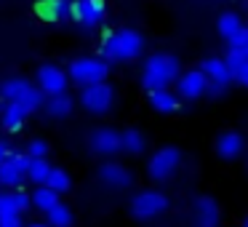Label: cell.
<instances>
[{
    "label": "cell",
    "instance_id": "e0dca14e",
    "mask_svg": "<svg viewBox=\"0 0 248 227\" xmlns=\"http://www.w3.org/2000/svg\"><path fill=\"white\" fill-rule=\"evenodd\" d=\"M27 115L30 113H24L16 102H6V104H3V110H0V123L6 126L8 131H16V129H22V126H24Z\"/></svg>",
    "mask_w": 248,
    "mask_h": 227
},
{
    "label": "cell",
    "instance_id": "d6a6232c",
    "mask_svg": "<svg viewBox=\"0 0 248 227\" xmlns=\"http://www.w3.org/2000/svg\"><path fill=\"white\" fill-rule=\"evenodd\" d=\"M0 227H22V214H14V211L0 214Z\"/></svg>",
    "mask_w": 248,
    "mask_h": 227
},
{
    "label": "cell",
    "instance_id": "277c9868",
    "mask_svg": "<svg viewBox=\"0 0 248 227\" xmlns=\"http://www.w3.org/2000/svg\"><path fill=\"white\" fill-rule=\"evenodd\" d=\"M179 163H182V150L173 147V145H166L150 158L147 171H150V177L155 179V182H166V179H171V174L179 168Z\"/></svg>",
    "mask_w": 248,
    "mask_h": 227
},
{
    "label": "cell",
    "instance_id": "d6986e66",
    "mask_svg": "<svg viewBox=\"0 0 248 227\" xmlns=\"http://www.w3.org/2000/svg\"><path fill=\"white\" fill-rule=\"evenodd\" d=\"M150 104L157 113H173L179 107V97L171 88H157V91H150Z\"/></svg>",
    "mask_w": 248,
    "mask_h": 227
},
{
    "label": "cell",
    "instance_id": "f546056e",
    "mask_svg": "<svg viewBox=\"0 0 248 227\" xmlns=\"http://www.w3.org/2000/svg\"><path fill=\"white\" fill-rule=\"evenodd\" d=\"M6 163H11L14 168H16L19 174H27V168H30V163H32V158L27 155V152H8L6 158H3Z\"/></svg>",
    "mask_w": 248,
    "mask_h": 227
},
{
    "label": "cell",
    "instance_id": "cb8c5ba5",
    "mask_svg": "<svg viewBox=\"0 0 248 227\" xmlns=\"http://www.w3.org/2000/svg\"><path fill=\"white\" fill-rule=\"evenodd\" d=\"M46 216H48L46 222L48 227H72V211L64 203H56L51 211H46Z\"/></svg>",
    "mask_w": 248,
    "mask_h": 227
},
{
    "label": "cell",
    "instance_id": "7c38bea8",
    "mask_svg": "<svg viewBox=\"0 0 248 227\" xmlns=\"http://www.w3.org/2000/svg\"><path fill=\"white\" fill-rule=\"evenodd\" d=\"M99 179L112 190H125V187H131V182H134V174H131L123 163L109 161V163H104V166L99 168Z\"/></svg>",
    "mask_w": 248,
    "mask_h": 227
},
{
    "label": "cell",
    "instance_id": "7a4b0ae2",
    "mask_svg": "<svg viewBox=\"0 0 248 227\" xmlns=\"http://www.w3.org/2000/svg\"><path fill=\"white\" fill-rule=\"evenodd\" d=\"M144 49V38L141 32L131 27H123L118 32H109L107 38L102 40V59L104 62H128V59H136Z\"/></svg>",
    "mask_w": 248,
    "mask_h": 227
},
{
    "label": "cell",
    "instance_id": "4dcf8cb0",
    "mask_svg": "<svg viewBox=\"0 0 248 227\" xmlns=\"http://www.w3.org/2000/svg\"><path fill=\"white\" fill-rule=\"evenodd\" d=\"M230 51L248 56V27H243L240 32L235 35V38H230Z\"/></svg>",
    "mask_w": 248,
    "mask_h": 227
},
{
    "label": "cell",
    "instance_id": "836d02e7",
    "mask_svg": "<svg viewBox=\"0 0 248 227\" xmlns=\"http://www.w3.org/2000/svg\"><path fill=\"white\" fill-rule=\"evenodd\" d=\"M8 155V150H6V145H3V142H0V161H3V158Z\"/></svg>",
    "mask_w": 248,
    "mask_h": 227
},
{
    "label": "cell",
    "instance_id": "f1b7e54d",
    "mask_svg": "<svg viewBox=\"0 0 248 227\" xmlns=\"http://www.w3.org/2000/svg\"><path fill=\"white\" fill-rule=\"evenodd\" d=\"M40 11L48 19H64V16H70V3L67 0H46L40 6Z\"/></svg>",
    "mask_w": 248,
    "mask_h": 227
},
{
    "label": "cell",
    "instance_id": "4316f807",
    "mask_svg": "<svg viewBox=\"0 0 248 227\" xmlns=\"http://www.w3.org/2000/svg\"><path fill=\"white\" fill-rule=\"evenodd\" d=\"M16 104H19V107L24 110V113H30V115H32L35 110H38L40 104H43V91H40L38 86H30L27 91L22 94V99H19Z\"/></svg>",
    "mask_w": 248,
    "mask_h": 227
},
{
    "label": "cell",
    "instance_id": "5b68a950",
    "mask_svg": "<svg viewBox=\"0 0 248 227\" xmlns=\"http://www.w3.org/2000/svg\"><path fill=\"white\" fill-rule=\"evenodd\" d=\"M80 104L88 110V113H93V115L107 113V110L115 104V88L109 86L107 81H104V83H93V86H83Z\"/></svg>",
    "mask_w": 248,
    "mask_h": 227
},
{
    "label": "cell",
    "instance_id": "d590c367",
    "mask_svg": "<svg viewBox=\"0 0 248 227\" xmlns=\"http://www.w3.org/2000/svg\"><path fill=\"white\" fill-rule=\"evenodd\" d=\"M243 227H248V216H246V219H243Z\"/></svg>",
    "mask_w": 248,
    "mask_h": 227
},
{
    "label": "cell",
    "instance_id": "83f0119b",
    "mask_svg": "<svg viewBox=\"0 0 248 227\" xmlns=\"http://www.w3.org/2000/svg\"><path fill=\"white\" fill-rule=\"evenodd\" d=\"M48 171H51V163L46 161V158H38V161L30 163V168H27V174H24V177H27L30 182H35V184H46Z\"/></svg>",
    "mask_w": 248,
    "mask_h": 227
},
{
    "label": "cell",
    "instance_id": "8fae6325",
    "mask_svg": "<svg viewBox=\"0 0 248 227\" xmlns=\"http://www.w3.org/2000/svg\"><path fill=\"white\" fill-rule=\"evenodd\" d=\"M198 70L205 75L208 86H216V88H227V83L232 81V78H230V70H227L224 56H205V59L200 62Z\"/></svg>",
    "mask_w": 248,
    "mask_h": 227
},
{
    "label": "cell",
    "instance_id": "d4e9b609",
    "mask_svg": "<svg viewBox=\"0 0 248 227\" xmlns=\"http://www.w3.org/2000/svg\"><path fill=\"white\" fill-rule=\"evenodd\" d=\"M70 110H72V99L67 94L48 97V102H46V113L54 115V118H64V115H70Z\"/></svg>",
    "mask_w": 248,
    "mask_h": 227
},
{
    "label": "cell",
    "instance_id": "4fadbf2b",
    "mask_svg": "<svg viewBox=\"0 0 248 227\" xmlns=\"http://www.w3.org/2000/svg\"><path fill=\"white\" fill-rule=\"evenodd\" d=\"M192 216H195V227H216L219 225V203L211 195H200L195 200Z\"/></svg>",
    "mask_w": 248,
    "mask_h": 227
},
{
    "label": "cell",
    "instance_id": "603a6c76",
    "mask_svg": "<svg viewBox=\"0 0 248 227\" xmlns=\"http://www.w3.org/2000/svg\"><path fill=\"white\" fill-rule=\"evenodd\" d=\"M46 187H48V190H54L56 195L67 193V190H70V174H67L64 168H56V166H51L48 177H46Z\"/></svg>",
    "mask_w": 248,
    "mask_h": 227
},
{
    "label": "cell",
    "instance_id": "e575fe53",
    "mask_svg": "<svg viewBox=\"0 0 248 227\" xmlns=\"http://www.w3.org/2000/svg\"><path fill=\"white\" fill-rule=\"evenodd\" d=\"M32 227H48V225H46V222H38V225H32Z\"/></svg>",
    "mask_w": 248,
    "mask_h": 227
},
{
    "label": "cell",
    "instance_id": "8992f818",
    "mask_svg": "<svg viewBox=\"0 0 248 227\" xmlns=\"http://www.w3.org/2000/svg\"><path fill=\"white\" fill-rule=\"evenodd\" d=\"M168 209V198L160 190H141L131 198V214L139 219H152Z\"/></svg>",
    "mask_w": 248,
    "mask_h": 227
},
{
    "label": "cell",
    "instance_id": "30bf717a",
    "mask_svg": "<svg viewBox=\"0 0 248 227\" xmlns=\"http://www.w3.org/2000/svg\"><path fill=\"white\" fill-rule=\"evenodd\" d=\"M70 14L83 27H96L104 19V3L102 0H75L70 3Z\"/></svg>",
    "mask_w": 248,
    "mask_h": 227
},
{
    "label": "cell",
    "instance_id": "ac0fdd59",
    "mask_svg": "<svg viewBox=\"0 0 248 227\" xmlns=\"http://www.w3.org/2000/svg\"><path fill=\"white\" fill-rule=\"evenodd\" d=\"M30 86H32V83H30L27 78H6V81L0 83V97L6 99V102H19L22 94L27 91Z\"/></svg>",
    "mask_w": 248,
    "mask_h": 227
},
{
    "label": "cell",
    "instance_id": "ba28073f",
    "mask_svg": "<svg viewBox=\"0 0 248 227\" xmlns=\"http://www.w3.org/2000/svg\"><path fill=\"white\" fill-rule=\"evenodd\" d=\"M67 72L62 70L59 65H43L38 70V88L43 91V97L48 94V97H56V94H64L67 88Z\"/></svg>",
    "mask_w": 248,
    "mask_h": 227
},
{
    "label": "cell",
    "instance_id": "2e32d148",
    "mask_svg": "<svg viewBox=\"0 0 248 227\" xmlns=\"http://www.w3.org/2000/svg\"><path fill=\"white\" fill-rule=\"evenodd\" d=\"M224 62H227V70H230L232 81L248 86V56L246 54H235V51H227Z\"/></svg>",
    "mask_w": 248,
    "mask_h": 227
},
{
    "label": "cell",
    "instance_id": "9a60e30c",
    "mask_svg": "<svg viewBox=\"0 0 248 227\" xmlns=\"http://www.w3.org/2000/svg\"><path fill=\"white\" fill-rule=\"evenodd\" d=\"M30 195L24 193V190H6V193H0V214H8V211H14V214H22V211L30 209Z\"/></svg>",
    "mask_w": 248,
    "mask_h": 227
},
{
    "label": "cell",
    "instance_id": "484cf974",
    "mask_svg": "<svg viewBox=\"0 0 248 227\" xmlns=\"http://www.w3.org/2000/svg\"><path fill=\"white\" fill-rule=\"evenodd\" d=\"M22 182H24V174H19L11 163L0 161V184H3V187H6V190H16Z\"/></svg>",
    "mask_w": 248,
    "mask_h": 227
},
{
    "label": "cell",
    "instance_id": "3957f363",
    "mask_svg": "<svg viewBox=\"0 0 248 227\" xmlns=\"http://www.w3.org/2000/svg\"><path fill=\"white\" fill-rule=\"evenodd\" d=\"M109 75V65L102 56H78L72 59L67 78L78 83V86H93V83H104Z\"/></svg>",
    "mask_w": 248,
    "mask_h": 227
},
{
    "label": "cell",
    "instance_id": "5bb4252c",
    "mask_svg": "<svg viewBox=\"0 0 248 227\" xmlns=\"http://www.w3.org/2000/svg\"><path fill=\"white\" fill-rule=\"evenodd\" d=\"M243 147H246V139H243L240 131H221L219 136H216V152H219L221 158H237L243 152Z\"/></svg>",
    "mask_w": 248,
    "mask_h": 227
},
{
    "label": "cell",
    "instance_id": "52a82bcc",
    "mask_svg": "<svg viewBox=\"0 0 248 227\" xmlns=\"http://www.w3.org/2000/svg\"><path fill=\"white\" fill-rule=\"evenodd\" d=\"M205 91H208V81H205V75L198 70V67H192V70H187V72H179V78H176V97L198 99V97H203Z\"/></svg>",
    "mask_w": 248,
    "mask_h": 227
},
{
    "label": "cell",
    "instance_id": "7402d4cb",
    "mask_svg": "<svg viewBox=\"0 0 248 227\" xmlns=\"http://www.w3.org/2000/svg\"><path fill=\"white\" fill-rule=\"evenodd\" d=\"M30 203H32L35 209H40V211H51L56 203H59V195H56L54 190H48L46 184H40V187L30 195Z\"/></svg>",
    "mask_w": 248,
    "mask_h": 227
},
{
    "label": "cell",
    "instance_id": "ffe728a7",
    "mask_svg": "<svg viewBox=\"0 0 248 227\" xmlns=\"http://www.w3.org/2000/svg\"><path fill=\"white\" fill-rule=\"evenodd\" d=\"M216 27H219V32L224 35L227 40H230V38H235V35L240 32L246 24H243V19H240V14H237V11H221Z\"/></svg>",
    "mask_w": 248,
    "mask_h": 227
},
{
    "label": "cell",
    "instance_id": "44dd1931",
    "mask_svg": "<svg viewBox=\"0 0 248 227\" xmlns=\"http://www.w3.org/2000/svg\"><path fill=\"white\" fill-rule=\"evenodd\" d=\"M147 147V139H144V134H141L139 129H125V131H120V150H125V152H141Z\"/></svg>",
    "mask_w": 248,
    "mask_h": 227
},
{
    "label": "cell",
    "instance_id": "9c48e42d",
    "mask_svg": "<svg viewBox=\"0 0 248 227\" xmlns=\"http://www.w3.org/2000/svg\"><path fill=\"white\" fill-rule=\"evenodd\" d=\"M88 147H91L96 155H115L120 150V131L102 126V129H93L88 134Z\"/></svg>",
    "mask_w": 248,
    "mask_h": 227
},
{
    "label": "cell",
    "instance_id": "1f68e13d",
    "mask_svg": "<svg viewBox=\"0 0 248 227\" xmlns=\"http://www.w3.org/2000/svg\"><path fill=\"white\" fill-rule=\"evenodd\" d=\"M46 152H48V142H43V139H32V142L27 145V155L32 158V161L46 158Z\"/></svg>",
    "mask_w": 248,
    "mask_h": 227
},
{
    "label": "cell",
    "instance_id": "6da1fadb",
    "mask_svg": "<svg viewBox=\"0 0 248 227\" xmlns=\"http://www.w3.org/2000/svg\"><path fill=\"white\" fill-rule=\"evenodd\" d=\"M179 59L173 54H166V51H160V54H152L144 59V65H141V86L147 88V91H157V88H168L173 81L179 78Z\"/></svg>",
    "mask_w": 248,
    "mask_h": 227
}]
</instances>
